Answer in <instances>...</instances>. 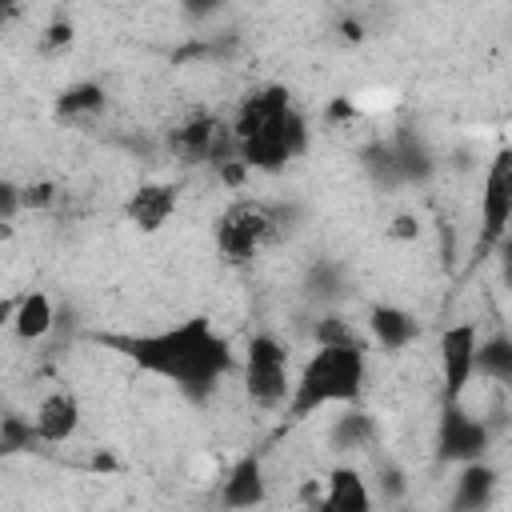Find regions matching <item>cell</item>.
I'll return each instance as SVG.
<instances>
[{"mask_svg": "<svg viewBox=\"0 0 512 512\" xmlns=\"http://www.w3.org/2000/svg\"><path fill=\"white\" fill-rule=\"evenodd\" d=\"M92 344L120 352L140 372L172 380L192 400H208L220 376L240 368L232 344L212 328L208 316H192L160 332H92Z\"/></svg>", "mask_w": 512, "mask_h": 512, "instance_id": "1", "label": "cell"}, {"mask_svg": "<svg viewBox=\"0 0 512 512\" xmlns=\"http://www.w3.org/2000/svg\"><path fill=\"white\" fill-rule=\"evenodd\" d=\"M232 144L244 168L252 172H280L288 160H296L308 148L304 116L296 112L288 88L268 84L252 96H244L236 120H232Z\"/></svg>", "mask_w": 512, "mask_h": 512, "instance_id": "2", "label": "cell"}, {"mask_svg": "<svg viewBox=\"0 0 512 512\" xmlns=\"http://www.w3.org/2000/svg\"><path fill=\"white\" fill-rule=\"evenodd\" d=\"M368 380V348L364 344H316V352L304 360L292 396L288 416L304 420L328 404H356Z\"/></svg>", "mask_w": 512, "mask_h": 512, "instance_id": "3", "label": "cell"}, {"mask_svg": "<svg viewBox=\"0 0 512 512\" xmlns=\"http://www.w3.org/2000/svg\"><path fill=\"white\" fill-rule=\"evenodd\" d=\"M240 376H244V392L256 408H276L288 400V352L276 336L256 332L244 348L240 360Z\"/></svg>", "mask_w": 512, "mask_h": 512, "instance_id": "4", "label": "cell"}, {"mask_svg": "<svg viewBox=\"0 0 512 512\" xmlns=\"http://www.w3.org/2000/svg\"><path fill=\"white\" fill-rule=\"evenodd\" d=\"M272 228H276V220H272V212H268L264 204L240 200V204L224 208L220 220H216V232H212V236H216V252H220L228 264H248V260L268 244Z\"/></svg>", "mask_w": 512, "mask_h": 512, "instance_id": "5", "label": "cell"}, {"mask_svg": "<svg viewBox=\"0 0 512 512\" xmlns=\"http://www.w3.org/2000/svg\"><path fill=\"white\" fill-rule=\"evenodd\" d=\"M508 220H512V152L500 148L488 176H484V192H480V252H492L504 244L508 236Z\"/></svg>", "mask_w": 512, "mask_h": 512, "instance_id": "6", "label": "cell"}, {"mask_svg": "<svg viewBox=\"0 0 512 512\" xmlns=\"http://www.w3.org/2000/svg\"><path fill=\"white\" fill-rule=\"evenodd\" d=\"M492 444V428L476 416H468L460 408V400L444 404V416H440V436H436V448H440V460H452V464H468V460H480Z\"/></svg>", "mask_w": 512, "mask_h": 512, "instance_id": "7", "label": "cell"}, {"mask_svg": "<svg viewBox=\"0 0 512 512\" xmlns=\"http://www.w3.org/2000/svg\"><path fill=\"white\" fill-rule=\"evenodd\" d=\"M476 324H452L440 336V372H444V404L460 400L468 380L476 376Z\"/></svg>", "mask_w": 512, "mask_h": 512, "instance_id": "8", "label": "cell"}, {"mask_svg": "<svg viewBox=\"0 0 512 512\" xmlns=\"http://www.w3.org/2000/svg\"><path fill=\"white\" fill-rule=\"evenodd\" d=\"M176 204H180V188L168 184V180H152V184H140V188L128 196L124 216H128V224H136L140 232H156V228H164V224L172 220Z\"/></svg>", "mask_w": 512, "mask_h": 512, "instance_id": "9", "label": "cell"}, {"mask_svg": "<svg viewBox=\"0 0 512 512\" xmlns=\"http://www.w3.org/2000/svg\"><path fill=\"white\" fill-rule=\"evenodd\" d=\"M224 128L212 120V116H192L188 124H180L172 132V152L184 160V164H204V160H224Z\"/></svg>", "mask_w": 512, "mask_h": 512, "instance_id": "10", "label": "cell"}, {"mask_svg": "<svg viewBox=\"0 0 512 512\" xmlns=\"http://www.w3.org/2000/svg\"><path fill=\"white\" fill-rule=\"evenodd\" d=\"M40 444H64L80 428V400L72 392H48L32 416Z\"/></svg>", "mask_w": 512, "mask_h": 512, "instance_id": "11", "label": "cell"}, {"mask_svg": "<svg viewBox=\"0 0 512 512\" xmlns=\"http://www.w3.org/2000/svg\"><path fill=\"white\" fill-rule=\"evenodd\" d=\"M368 336H372L376 348L400 352V348H408V344L420 336V324H416L412 312H404V308H396V304H376V308L368 312Z\"/></svg>", "mask_w": 512, "mask_h": 512, "instance_id": "12", "label": "cell"}, {"mask_svg": "<svg viewBox=\"0 0 512 512\" xmlns=\"http://www.w3.org/2000/svg\"><path fill=\"white\" fill-rule=\"evenodd\" d=\"M264 496H268V480H264L260 456H240L220 488V500L228 508H256V504H264Z\"/></svg>", "mask_w": 512, "mask_h": 512, "instance_id": "13", "label": "cell"}, {"mask_svg": "<svg viewBox=\"0 0 512 512\" xmlns=\"http://www.w3.org/2000/svg\"><path fill=\"white\" fill-rule=\"evenodd\" d=\"M316 504L324 512H368L372 508V492H368V480L356 468L340 464V468L328 472V492Z\"/></svg>", "mask_w": 512, "mask_h": 512, "instance_id": "14", "label": "cell"}, {"mask_svg": "<svg viewBox=\"0 0 512 512\" xmlns=\"http://www.w3.org/2000/svg\"><path fill=\"white\" fill-rule=\"evenodd\" d=\"M56 324V308L44 292H24L16 304H12V320L8 328L20 336V340H44Z\"/></svg>", "mask_w": 512, "mask_h": 512, "instance_id": "15", "label": "cell"}, {"mask_svg": "<svg viewBox=\"0 0 512 512\" xmlns=\"http://www.w3.org/2000/svg\"><path fill=\"white\" fill-rule=\"evenodd\" d=\"M492 488H496V468L480 460H468L460 468V480H456V492H452V508L456 512H480L488 500H492Z\"/></svg>", "mask_w": 512, "mask_h": 512, "instance_id": "16", "label": "cell"}, {"mask_svg": "<svg viewBox=\"0 0 512 512\" xmlns=\"http://www.w3.org/2000/svg\"><path fill=\"white\" fill-rule=\"evenodd\" d=\"M388 144H392V160H396L400 184H424L432 176V152L424 148V140H416L412 132H400Z\"/></svg>", "mask_w": 512, "mask_h": 512, "instance_id": "17", "label": "cell"}, {"mask_svg": "<svg viewBox=\"0 0 512 512\" xmlns=\"http://www.w3.org/2000/svg\"><path fill=\"white\" fill-rule=\"evenodd\" d=\"M372 440H376V424H372V416L360 412V408H348L344 416H336V424H332V432H328L332 452H356V448H368Z\"/></svg>", "mask_w": 512, "mask_h": 512, "instance_id": "18", "label": "cell"}, {"mask_svg": "<svg viewBox=\"0 0 512 512\" xmlns=\"http://www.w3.org/2000/svg\"><path fill=\"white\" fill-rule=\"evenodd\" d=\"M476 372L496 384H512V340L504 332L476 340Z\"/></svg>", "mask_w": 512, "mask_h": 512, "instance_id": "19", "label": "cell"}, {"mask_svg": "<svg viewBox=\"0 0 512 512\" xmlns=\"http://www.w3.org/2000/svg\"><path fill=\"white\" fill-rule=\"evenodd\" d=\"M104 108V88L100 84H72L56 96V116L72 120V116H92Z\"/></svg>", "mask_w": 512, "mask_h": 512, "instance_id": "20", "label": "cell"}, {"mask_svg": "<svg viewBox=\"0 0 512 512\" xmlns=\"http://www.w3.org/2000/svg\"><path fill=\"white\" fill-rule=\"evenodd\" d=\"M32 444H40V436H36V424H32V420H24V416H4V420H0V456L28 452Z\"/></svg>", "mask_w": 512, "mask_h": 512, "instance_id": "21", "label": "cell"}, {"mask_svg": "<svg viewBox=\"0 0 512 512\" xmlns=\"http://www.w3.org/2000/svg\"><path fill=\"white\" fill-rule=\"evenodd\" d=\"M312 336H316V344H364L368 348V340L344 316H336V312L332 316H320L316 328H312Z\"/></svg>", "mask_w": 512, "mask_h": 512, "instance_id": "22", "label": "cell"}, {"mask_svg": "<svg viewBox=\"0 0 512 512\" xmlns=\"http://www.w3.org/2000/svg\"><path fill=\"white\" fill-rule=\"evenodd\" d=\"M56 204V184L52 180H36L20 188V208H52Z\"/></svg>", "mask_w": 512, "mask_h": 512, "instance_id": "23", "label": "cell"}, {"mask_svg": "<svg viewBox=\"0 0 512 512\" xmlns=\"http://www.w3.org/2000/svg\"><path fill=\"white\" fill-rule=\"evenodd\" d=\"M308 288H312V296H336L340 292V268L336 264H316L312 276H308Z\"/></svg>", "mask_w": 512, "mask_h": 512, "instance_id": "24", "label": "cell"}, {"mask_svg": "<svg viewBox=\"0 0 512 512\" xmlns=\"http://www.w3.org/2000/svg\"><path fill=\"white\" fill-rule=\"evenodd\" d=\"M68 44H72V24H68V20H56V24H48V28H44V40H40V48H44L48 56L64 52Z\"/></svg>", "mask_w": 512, "mask_h": 512, "instance_id": "25", "label": "cell"}, {"mask_svg": "<svg viewBox=\"0 0 512 512\" xmlns=\"http://www.w3.org/2000/svg\"><path fill=\"white\" fill-rule=\"evenodd\" d=\"M16 212H20V184L0 180V224H4V220H12Z\"/></svg>", "mask_w": 512, "mask_h": 512, "instance_id": "26", "label": "cell"}, {"mask_svg": "<svg viewBox=\"0 0 512 512\" xmlns=\"http://www.w3.org/2000/svg\"><path fill=\"white\" fill-rule=\"evenodd\" d=\"M416 232H420V220H416V216H408V212H404V216H396V220L388 224V236H392V240H416Z\"/></svg>", "mask_w": 512, "mask_h": 512, "instance_id": "27", "label": "cell"}, {"mask_svg": "<svg viewBox=\"0 0 512 512\" xmlns=\"http://www.w3.org/2000/svg\"><path fill=\"white\" fill-rule=\"evenodd\" d=\"M180 4H184V12H188L192 20H204V16H212L224 0H180Z\"/></svg>", "mask_w": 512, "mask_h": 512, "instance_id": "28", "label": "cell"}, {"mask_svg": "<svg viewBox=\"0 0 512 512\" xmlns=\"http://www.w3.org/2000/svg\"><path fill=\"white\" fill-rule=\"evenodd\" d=\"M328 120H356V104L352 100H332L328 104Z\"/></svg>", "mask_w": 512, "mask_h": 512, "instance_id": "29", "label": "cell"}, {"mask_svg": "<svg viewBox=\"0 0 512 512\" xmlns=\"http://www.w3.org/2000/svg\"><path fill=\"white\" fill-rule=\"evenodd\" d=\"M12 304H16V300H8V296L0 300V340H4V332H8V320H12Z\"/></svg>", "mask_w": 512, "mask_h": 512, "instance_id": "30", "label": "cell"}, {"mask_svg": "<svg viewBox=\"0 0 512 512\" xmlns=\"http://www.w3.org/2000/svg\"><path fill=\"white\" fill-rule=\"evenodd\" d=\"M12 12H16V0H0V24H8Z\"/></svg>", "mask_w": 512, "mask_h": 512, "instance_id": "31", "label": "cell"}]
</instances>
